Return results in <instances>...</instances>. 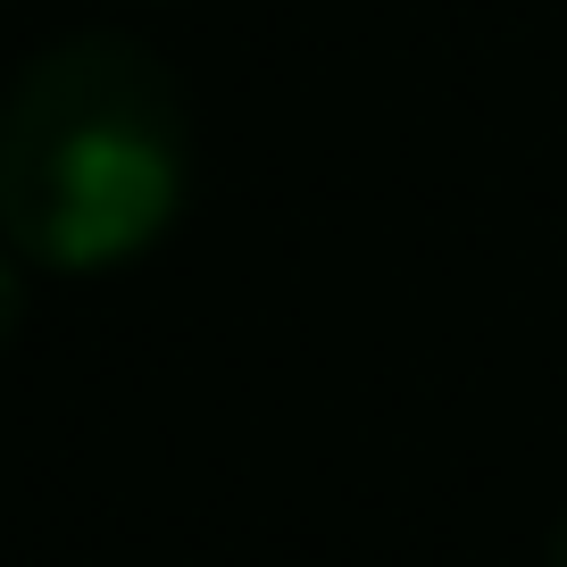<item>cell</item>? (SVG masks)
<instances>
[{
    "mask_svg": "<svg viewBox=\"0 0 567 567\" xmlns=\"http://www.w3.org/2000/svg\"><path fill=\"white\" fill-rule=\"evenodd\" d=\"M184 176V92L134 34L51 42L0 101V234L51 276L142 259L176 226Z\"/></svg>",
    "mask_w": 567,
    "mask_h": 567,
    "instance_id": "1",
    "label": "cell"
},
{
    "mask_svg": "<svg viewBox=\"0 0 567 567\" xmlns=\"http://www.w3.org/2000/svg\"><path fill=\"white\" fill-rule=\"evenodd\" d=\"M25 326V284H18V267L0 259V351H9V334Z\"/></svg>",
    "mask_w": 567,
    "mask_h": 567,
    "instance_id": "2",
    "label": "cell"
},
{
    "mask_svg": "<svg viewBox=\"0 0 567 567\" xmlns=\"http://www.w3.org/2000/svg\"><path fill=\"white\" fill-rule=\"evenodd\" d=\"M543 567H567V509H559V526H550V543H543Z\"/></svg>",
    "mask_w": 567,
    "mask_h": 567,
    "instance_id": "3",
    "label": "cell"
}]
</instances>
